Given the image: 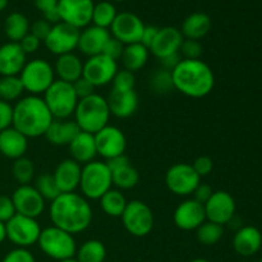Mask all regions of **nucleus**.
Segmentation results:
<instances>
[{
    "mask_svg": "<svg viewBox=\"0 0 262 262\" xmlns=\"http://www.w3.org/2000/svg\"><path fill=\"white\" fill-rule=\"evenodd\" d=\"M15 212L23 216L37 219L45 211V200L33 186H19L12 194Z\"/></svg>",
    "mask_w": 262,
    "mask_h": 262,
    "instance_id": "18",
    "label": "nucleus"
},
{
    "mask_svg": "<svg viewBox=\"0 0 262 262\" xmlns=\"http://www.w3.org/2000/svg\"><path fill=\"white\" fill-rule=\"evenodd\" d=\"M2 262H36L32 253L27 248H14L4 256Z\"/></svg>",
    "mask_w": 262,
    "mask_h": 262,
    "instance_id": "45",
    "label": "nucleus"
},
{
    "mask_svg": "<svg viewBox=\"0 0 262 262\" xmlns=\"http://www.w3.org/2000/svg\"><path fill=\"white\" fill-rule=\"evenodd\" d=\"M182 56H181V53H177V54H173V55H169V56H165V58L163 59H159V61H160V66L163 69H166V71L169 72H173L174 69L178 67V64L182 61Z\"/></svg>",
    "mask_w": 262,
    "mask_h": 262,
    "instance_id": "55",
    "label": "nucleus"
},
{
    "mask_svg": "<svg viewBox=\"0 0 262 262\" xmlns=\"http://www.w3.org/2000/svg\"><path fill=\"white\" fill-rule=\"evenodd\" d=\"M60 262H78L76 260V258H69V260H64V261H60Z\"/></svg>",
    "mask_w": 262,
    "mask_h": 262,
    "instance_id": "59",
    "label": "nucleus"
},
{
    "mask_svg": "<svg viewBox=\"0 0 262 262\" xmlns=\"http://www.w3.org/2000/svg\"><path fill=\"white\" fill-rule=\"evenodd\" d=\"M18 43H19L22 50L26 53V55H28V54H33L38 50V48L41 45V41L37 37H35L32 33H27Z\"/></svg>",
    "mask_w": 262,
    "mask_h": 262,
    "instance_id": "52",
    "label": "nucleus"
},
{
    "mask_svg": "<svg viewBox=\"0 0 262 262\" xmlns=\"http://www.w3.org/2000/svg\"><path fill=\"white\" fill-rule=\"evenodd\" d=\"M5 228L7 239L18 248H28L36 245L42 230L37 220L19 214H15L9 222L5 223Z\"/></svg>",
    "mask_w": 262,
    "mask_h": 262,
    "instance_id": "11",
    "label": "nucleus"
},
{
    "mask_svg": "<svg viewBox=\"0 0 262 262\" xmlns=\"http://www.w3.org/2000/svg\"><path fill=\"white\" fill-rule=\"evenodd\" d=\"M54 72L60 81L74 83L83 74V63L74 53L64 54L56 59Z\"/></svg>",
    "mask_w": 262,
    "mask_h": 262,
    "instance_id": "30",
    "label": "nucleus"
},
{
    "mask_svg": "<svg viewBox=\"0 0 262 262\" xmlns=\"http://www.w3.org/2000/svg\"><path fill=\"white\" fill-rule=\"evenodd\" d=\"M82 166L72 159H66L56 165L53 176L61 193H71L79 188Z\"/></svg>",
    "mask_w": 262,
    "mask_h": 262,
    "instance_id": "24",
    "label": "nucleus"
},
{
    "mask_svg": "<svg viewBox=\"0 0 262 262\" xmlns=\"http://www.w3.org/2000/svg\"><path fill=\"white\" fill-rule=\"evenodd\" d=\"M27 63V55L18 42L4 43L0 46V74L3 76H19Z\"/></svg>",
    "mask_w": 262,
    "mask_h": 262,
    "instance_id": "23",
    "label": "nucleus"
},
{
    "mask_svg": "<svg viewBox=\"0 0 262 262\" xmlns=\"http://www.w3.org/2000/svg\"><path fill=\"white\" fill-rule=\"evenodd\" d=\"M13 124V106L9 102L0 100V132Z\"/></svg>",
    "mask_w": 262,
    "mask_h": 262,
    "instance_id": "49",
    "label": "nucleus"
},
{
    "mask_svg": "<svg viewBox=\"0 0 262 262\" xmlns=\"http://www.w3.org/2000/svg\"><path fill=\"white\" fill-rule=\"evenodd\" d=\"M43 101L50 110L54 119H69L74 114L79 99L73 84L55 79L43 94Z\"/></svg>",
    "mask_w": 262,
    "mask_h": 262,
    "instance_id": "6",
    "label": "nucleus"
},
{
    "mask_svg": "<svg viewBox=\"0 0 262 262\" xmlns=\"http://www.w3.org/2000/svg\"><path fill=\"white\" fill-rule=\"evenodd\" d=\"M28 138L25 135L9 127L0 132V154L12 160L23 158L27 152Z\"/></svg>",
    "mask_w": 262,
    "mask_h": 262,
    "instance_id": "27",
    "label": "nucleus"
},
{
    "mask_svg": "<svg viewBox=\"0 0 262 262\" xmlns=\"http://www.w3.org/2000/svg\"><path fill=\"white\" fill-rule=\"evenodd\" d=\"M92 0H59L58 12L60 22L82 30L92 22Z\"/></svg>",
    "mask_w": 262,
    "mask_h": 262,
    "instance_id": "13",
    "label": "nucleus"
},
{
    "mask_svg": "<svg viewBox=\"0 0 262 262\" xmlns=\"http://www.w3.org/2000/svg\"><path fill=\"white\" fill-rule=\"evenodd\" d=\"M7 7H8V0H0V12H3Z\"/></svg>",
    "mask_w": 262,
    "mask_h": 262,
    "instance_id": "57",
    "label": "nucleus"
},
{
    "mask_svg": "<svg viewBox=\"0 0 262 262\" xmlns=\"http://www.w3.org/2000/svg\"><path fill=\"white\" fill-rule=\"evenodd\" d=\"M179 53L183 55V59H189V60H196V59L201 58L202 53H204V46L200 41L197 40H183V43L181 46Z\"/></svg>",
    "mask_w": 262,
    "mask_h": 262,
    "instance_id": "44",
    "label": "nucleus"
},
{
    "mask_svg": "<svg viewBox=\"0 0 262 262\" xmlns=\"http://www.w3.org/2000/svg\"><path fill=\"white\" fill-rule=\"evenodd\" d=\"M113 89L115 91H130V90H135L136 84V78L135 73L127 71V69H122L115 73L114 78L112 81Z\"/></svg>",
    "mask_w": 262,
    "mask_h": 262,
    "instance_id": "43",
    "label": "nucleus"
},
{
    "mask_svg": "<svg viewBox=\"0 0 262 262\" xmlns=\"http://www.w3.org/2000/svg\"><path fill=\"white\" fill-rule=\"evenodd\" d=\"M148 84H150L151 91L156 95H168L176 90L171 72L163 68H159L152 72L150 79H148Z\"/></svg>",
    "mask_w": 262,
    "mask_h": 262,
    "instance_id": "38",
    "label": "nucleus"
},
{
    "mask_svg": "<svg viewBox=\"0 0 262 262\" xmlns=\"http://www.w3.org/2000/svg\"><path fill=\"white\" fill-rule=\"evenodd\" d=\"M54 117L46 106L42 97L28 95L20 97L13 106V124L27 138H36L45 136L53 123Z\"/></svg>",
    "mask_w": 262,
    "mask_h": 262,
    "instance_id": "2",
    "label": "nucleus"
},
{
    "mask_svg": "<svg viewBox=\"0 0 262 262\" xmlns=\"http://www.w3.org/2000/svg\"><path fill=\"white\" fill-rule=\"evenodd\" d=\"M72 84H73V89H74V91H76L77 97H78L79 100L84 99V97L91 96L92 94H95V89H96L94 84L90 83V82L87 81L86 78H83V77H81L79 79H77V81Z\"/></svg>",
    "mask_w": 262,
    "mask_h": 262,
    "instance_id": "51",
    "label": "nucleus"
},
{
    "mask_svg": "<svg viewBox=\"0 0 262 262\" xmlns=\"http://www.w3.org/2000/svg\"><path fill=\"white\" fill-rule=\"evenodd\" d=\"M183 40L184 37L179 28L170 27V26L159 28V32L151 45L150 51L158 59H163L165 56L179 53Z\"/></svg>",
    "mask_w": 262,
    "mask_h": 262,
    "instance_id": "21",
    "label": "nucleus"
},
{
    "mask_svg": "<svg viewBox=\"0 0 262 262\" xmlns=\"http://www.w3.org/2000/svg\"><path fill=\"white\" fill-rule=\"evenodd\" d=\"M76 258L78 262H104L106 258V248L97 239H90L77 248Z\"/></svg>",
    "mask_w": 262,
    "mask_h": 262,
    "instance_id": "34",
    "label": "nucleus"
},
{
    "mask_svg": "<svg viewBox=\"0 0 262 262\" xmlns=\"http://www.w3.org/2000/svg\"><path fill=\"white\" fill-rule=\"evenodd\" d=\"M112 171L105 161H91L82 166L79 189L87 200H100L112 189Z\"/></svg>",
    "mask_w": 262,
    "mask_h": 262,
    "instance_id": "5",
    "label": "nucleus"
},
{
    "mask_svg": "<svg viewBox=\"0 0 262 262\" xmlns=\"http://www.w3.org/2000/svg\"><path fill=\"white\" fill-rule=\"evenodd\" d=\"M200 183H201V177L196 173L192 164H174L165 174L166 187L176 196H191Z\"/></svg>",
    "mask_w": 262,
    "mask_h": 262,
    "instance_id": "10",
    "label": "nucleus"
},
{
    "mask_svg": "<svg viewBox=\"0 0 262 262\" xmlns=\"http://www.w3.org/2000/svg\"><path fill=\"white\" fill-rule=\"evenodd\" d=\"M51 27L53 25L48 22L45 19H38L36 22H33V25L30 27V33H32L35 37H37L40 41H45V38L48 37V35L50 33Z\"/></svg>",
    "mask_w": 262,
    "mask_h": 262,
    "instance_id": "50",
    "label": "nucleus"
},
{
    "mask_svg": "<svg viewBox=\"0 0 262 262\" xmlns=\"http://www.w3.org/2000/svg\"><path fill=\"white\" fill-rule=\"evenodd\" d=\"M37 243L40 250L53 260L60 262L76 257L77 243L73 235L54 225L41 230Z\"/></svg>",
    "mask_w": 262,
    "mask_h": 262,
    "instance_id": "7",
    "label": "nucleus"
},
{
    "mask_svg": "<svg viewBox=\"0 0 262 262\" xmlns=\"http://www.w3.org/2000/svg\"><path fill=\"white\" fill-rule=\"evenodd\" d=\"M224 235V228L215 223L206 222L200 225L196 229V237L201 245L204 246H214L219 242Z\"/></svg>",
    "mask_w": 262,
    "mask_h": 262,
    "instance_id": "39",
    "label": "nucleus"
},
{
    "mask_svg": "<svg viewBox=\"0 0 262 262\" xmlns=\"http://www.w3.org/2000/svg\"><path fill=\"white\" fill-rule=\"evenodd\" d=\"M17 214L13 205L12 197L0 194V222L7 223Z\"/></svg>",
    "mask_w": 262,
    "mask_h": 262,
    "instance_id": "47",
    "label": "nucleus"
},
{
    "mask_svg": "<svg viewBox=\"0 0 262 262\" xmlns=\"http://www.w3.org/2000/svg\"><path fill=\"white\" fill-rule=\"evenodd\" d=\"M206 220L224 227L229 224L235 216V200L227 191H215L204 205Z\"/></svg>",
    "mask_w": 262,
    "mask_h": 262,
    "instance_id": "15",
    "label": "nucleus"
},
{
    "mask_svg": "<svg viewBox=\"0 0 262 262\" xmlns=\"http://www.w3.org/2000/svg\"><path fill=\"white\" fill-rule=\"evenodd\" d=\"M73 115L79 130L95 135L109 124L112 114L106 99L95 92L91 96L79 100Z\"/></svg>",
    "mask_w": 262,
    "mask_h": 262,
    "instance_id": "4",
    "label": "nucleus"
},
{
    "mask_svg": "<svg viewBox=\"0 0 262 262\" xmlns=\"http://www.w3.org/2000/svg\"><path fill=\"white\" fill-rule=\"evenodd\" d=\"M4 31L12 42H19L27 33H30V22L22 13H10L4 22Z\"/></svg>",
    "mask_w": 262,
    "mask_h": 262,
    "instance_id": "33",
    "label": "nucleus"
},
{
    "mask_svg": "<svg viewBox=\"0 0 262 262\" xmlns=\"http://www.w3.org/2000/svg\"><path fill=\"white\" fill-rule=\"evenodd\" d=\"M19 78L25 91L30 92V95L40 96L54 83L55 72L53 66L45 59H32L23 67Z\"/></svg>",
    "mask_w": 262,
    "mask_h": 262,
    "instance_id": "8",
    "label": "nucleus"
},
{
    "mask_svg": "<svg viewBox=\"0 0 262 262\" xmlns=\"http://www.w3.org/2000/svg\"><path fill=\"white\" fill-rule=\"evenodd\" d=\"M54 227L74 235L84 232L92 223V207L82 194L60 193L51 201L49 210Z\"/></svg>",
    "mask_w": 262,
    "mask_h": 262,
    "instance_id": "1",
    "label": "nucleus"
},
{
    "mask_svg": "<svg viewBox=\"0 0 262 262\" xmlns=\"http://www.w3.org/2000/svg\"><path fill=\"white\" fill-rule=\"evenodd\" d=\"M258 262H262V256H261V258H260V261H258Z\"/></svg>",
    "mask_w": 262,
    "mask_h": 262,
    "instance_id": "61",
    "label": "nucleus"
},
{
    "mask_svg": "<svg viewBox=\"0 0 262 262\" xmlns=\"http://www.w3.org/2000/svg\"><path fill=\"white\" fill-rule=\"evenodd\" d=\"M78 132L79 128L74 120L54 119L46 130L45 137L54 146H68Z\"/></svg>",
    "mask_w": 262,
    "mask_h": 262,
    "instance_id": "29",
    "label": "nucleus"
},
{
    "mask_svg": "<svg viewBox=\"0 0 262 262\" xmlns=\"http://www.w3.org/2000/svg\"><path fill=\"white\" fill-rule=\"evenodd\" d=\"M189 262H209V261L205 260V258H194V260H191Z\"/></svg>",
    "mask_w": 262,
    "mask_h": 262,
    "instance_id": "58",
    "label": "nucleus"
},
{
    "mask_svg": "<svg viewBox=\"0 0 262 262\" xmlns=\"http://www.w3.org/2000/svg\"><path fill=\"white\" fill-rule=\"evenodd\" d=\"M212 193H214V191H212L211 186H209L206 183H200L193 192V200H196L200 204L205 205L209 201Z\"/></svg>",
    "mask_w": 262,
    "mask_h": 262,
    "instance_id": "53",
    "label": "nucleus"
},
{
    "mask_svg": "<svg viewBox=\"0 0 262 262\" xmlns=\"http://www.w3.org/2000/svg\"><path fill=\"white\" fill-rule=\"evenodd\" d=\"M107 105H109L110 114L119 119H125L129 118L137 112L138 104V95L135 90L130 91H115L112 90L106 99Z\"/></svg>",
    "mask_w": 262,
    "mask_h": 262,
    "instance_id": "25",
    "label": "nucleus"
},
{
    "mask_svg": "<svg viewBox=\"0 0 262 262\" xmlns=\"http://www.w3.org/2000/svg\"><path fill=\"white\" fill-rule=\"evenodd\" d=\"M145 25L138 15L130 12L118 13L114 22L110 26L112 37L117 38L123 45L141 42Z\"/></svg>",
    "mask_w": 262,
    "mask_h": 262,
    "instance_id": "17",
    "label": "nucleus"
},
{
    "mask_svg": "<svg viewBox=\"0 0 262 262\" xmlns=\"http://www.w3.org/2000/svg\"><path fill=\"white\" fill-rule=\"evenodd\" d=\"M113 2H117V3H122V2H125V0H113Z\"/></svg>",
    "mask_w": 262,
    "mask_h": 262,
    "instance_id": "60",
    "label": "nucleus"
},
{
    "mask_svg": "<svg viewBox=\"0 0 262 262\" xmlns=\"http://www.w3.org/2000/svg\"><path fill=\"white\" fill-rule=\"evenodd\" d=\"M94 137L97 155L104 158L105 160H109L115 156L124 155L125 148H127V138L122 129L115 125L107 124L106 127L95 133Z\"/></svg>",
    "mask_w": 262,
    "mask_h": 262,
    "instance_id": "16",
    "label": "nucleus"
},
{
    "mask_svg": "<svg viewBox=\"0 0 262 262\" xmlns=\"http://www.w3.org/2000/svg\"><path fill=\"white\" fill-rule=\"evenodd\" d=\"M117 9L114 4L110 2H100L94 5V12H92V23L97 27L109 30L110 26L114 22L117 17Z\"/></svg>",
    "mask_w": 262,
    "mask_h": 262,
    "instance_id": "37",
    "label": "nucleus"
},
{
    "mask_svg": "<svg viewBox=\"0 0 262 262\" xmlns=\"http://www.w3.org/2000/svg\"><path fill=\"white\" fill-rule=\"evenodd\" d=\"M78 28L69 26L64 22H59L53 25L50 33L45 38L46 49L54 55H64V54L73 53L78 46L79 40Z\"/></svg>",
    "mask_w": 262,
    "mask_h": 262,
    "instance_id": "12",
    "label": "nucleus"
},
{
    "mask_svg": "<svg viewBox=\"0 0 262 262\" xmlns=\"http://www.w3.org/2000/svg\"><path fill=\"white\" fill-rule=\"evenodd\" d=\"M33 187L37 189V192L42 196V199L45 200V201H54V200L61 193V192L59 191L58 186H56L54 176L49 173L38 176L37 178H36L35 186Z\"/></svg>",
    "mask_w": 262,
    "mask_h": 262,
    "instance_id": "41",
    "label": "nucleus"
},
{
    "mask_svg": "<svg viewBox=\"0 0 262 262\" xmlns=\"http://www.w3.org/2000/svg\"><path fill=\"white\" fill-rule=\"evenodd\" d=\"M123 50H124V45H123L120 41H118L117 38L110 37L107 40L106 45H105L104 50H102V54L106 56H109L113 60L118 61L120 58H122Z\"/></svg>",
    "mask_w": 262,
    "mask_h": 262,
    "instance_id": "46",
    "label": "nucleus"
},
{
    "mask_svg": "<svg viewBox=\"0 0 262 262\" xmlns=\"http://www.w3.org/2000/svg\"><path fill=\"white\" fill-rule=\"evenodd\" d=\"M148 55H150V50L141 42H136L124 46L120 60L124 66V69L135 73V72L141 71L146 66Z\"/></svg>",
    "mask_w": 262,
    "mask_h": 262,
    "instance_id": "32",
    "label": "nucleus"
},
{
    "mask_svg": "<svg viewBox=\"0 0 262 262\" xmlns=\"http://www.w3.org/2000/svg\"><path fill=\"white\" fill-rule=\"evenodd\" d=\"M7 239V228H5V223L0 222V243H3Z\"/></svg>",
    "mask_w": 262,
    "mask_h": 262,
    "instance_id": "56",
    "label": "nucleus"
},
{
    "mask_svg": "<svg viewBox=\"0 0 262 262\" xmlns=\"http://www.w3.org/2000/svg\"><path fill=\"white\" fill-rule=\"evenodd\" d=\"M120 217L125 230L135 237H146L154 228L152 210L140 200L128 202Z\"/></svg>",
    "mask_w": 262,
    "mask_h": 262,
    "instance_id": "9",
    "label": "nucleus"
},
{
    "mask_svg": "<svg viewBox=\"0 0 262 262\" xmlns=\"http://www.w3.org/2000/svg\"><path fill=\"white\" fill-rule=\"evenodd\" d=\"M174 89L192 99H202L211 94L215 86V74L209 64L201 59H182L171 72Z\"/></svg>",
    "mask_w": 262,
    "mask_h": 262,
    "instance_id": "3",
    "label": "nucleus"
},
{
    "mask_svg": "<svg viewBox=\"0 0 262 262\" xmlns=\"http://www.w3.org/2000/svg\"><path fill=\"white\" fill-rule=\"evenodd\" d=\"M117 72V61L104 54H100V55L91 56L84 61L82 77L86 78L95 87H102L112 83Z\"/></svg>",
    "mask_w": 262,
    "mask_h": 262,
    "instance_id": "14",
    "label": "nucleus"
},
{
    "mask_svg": "<svg viewBox=\"0 0 262 262\" xmlns=\"http://www.w3.org/2000/svg\"><path fill=\"white\" fill-rule=\"evenodd\" d=\"M112 171L113 186L119 189H132L140 182V173L135 166L130 165L128 156L120 155L105 161Z\"/></svg>",
    "mask_w": 262,
    "mask_h": 262,
    "instance_id": "20",
    "label": "nucleus"
},
{
    "mask_svg": "<svg viewBox=\"0 0 262 262\" xmlns=\"http://www.w3.org/2000/svg\"><path fill=\"white\" fill-rule=\"evenodd\" d=\"M192 166L196 170V173L202 178V177H206L211 173L212 169H214V161L209 156H199L192 163Z\"/></svg>",
    "mask_w": 262,
    "mask_h": 262,
    "instance_id": "48",
    "label": "nucleus"
},
{
    "mask_svg": "<svg viewBox=\"0 0 262 262\" xmlns=\"http://www.w3.org/2000/svg\"><path fill=\"white\" fill-rule=\"evenodd\" d=\"M71 159L78 163L79 165H86L95 160L97 155L96 143H95L94 135L79 130L78 135L73 138L68 145Z\"/></svg>",
    "mask_w": 262,
    "mask_h": 262,
    "instance_id": "28",
    "label": "nucleus"
},
{
    "mask_svg": "<svg viewBox=\"0 0 262 262\" xmlns=\"http://www.w3.org/2000/svg\"><path fill=\"white\" fill-rule=\"evenodd\" d=\"M25 92L19 76H3L0 78V100L5 102L18 101Z\"/></svg>",
    "mask_w": 262,
    "mask_h": 262,
    "instance_id": "36",
    "label": "nucleus"
},
{
    "mask_svg": "<svg viewBox=\"0 0 262 262\" xmlns=\"http://www.w3.org/2000/svg\"><path fill=\"white\" fill-rule=\"evenodd\" d=\"M33 5L42 13L43 19L48 20L50 25H56L60 22L58 12L59 0H32Z\"/></svg>",
    "mask_w": 262,
    "mask_h": 262,
    "instance_id": "42",
    "label": "nucleus"
},
{
    "mask_svg": "<svg viewBox=\"0 0 262 262\" xmlns=\"http://www.w3.org/2000/svg\"><path fill=\"white\" fill-rule=\"evenodd\" d=\"M127 200L124 194L118 189H109L104 196L100 199V206L102 211L110 217H120L127 206Z\"/></svg>",
    "mask_w": 262,
    "mask_h": 262,
    "instance_id": "35",
    "label": "nucleus"
},
{
    "mask_svg": "<svg viewBox=\"0 0 262 262\" xmlns=\"http://www.w3.org/2000/svg\"><path fill=\"white\" fill-rule=\"evenodd\" d=\"M262 247V234L252 225L241 227L233 237V248L242 257L256 255Z\"/></svg>",
    "mask_w": 262,
    "mask_h": 262,
    "instance_id": "26",
    "label": "nucleus"
},
{
    "mask_svg": "<svg viewBox=\"0 0 262 262\" xmlns=\"http://www.w3.org/2000/svg\"><path fill=\"white\" fill-rule=\"evenodd\" d=\"M158 32L159 28L155 27V26H145V30H143L142 32V37H141V43L150 50L151 45H152Z\"/></svg>",
    "mask_w": 262,
    "mask_h": 262,
    "instance_id": "54",
    "label": "nucleus"
},
{
    "mask_svg": "<svg viewBox=\"0 0 262 262\" xmlns=\"http://www.w3.org/2000/svg\"><path fill=\"white\" fill-rule=\"evenodd\" d=\"M110 37L112 36H110L109 30H105V28L97 27L94 25L87 26L79 32L77 49L87 58L100 55V54H102V50H104L105 45Z\"/></svg>",
    "mask_w": 262,
    "mask_h": 262,
    "instance_id": "22",
    "label": "nucleus"
},
{
    "mask_svg": "<svg viewBox=\"0 0 262 262\" xmlns=\"http://www.w3.org/2000/svg\"><path fill=\"white\" fill-rule=\"evenodd\" d=\"M211 30V18L202 12L189 14L182 23L181 32L188 40L200 41Z\"/></svg>",
    "mask_w": 262,
    "mask_h": 262,
    "instance_id": "31",
    "label": "nucleus"
},
{
    "mask_svg": "<svg viewBox=\"0 0 262 262\" xmlns=\"http://www.w3.org/2000/svg\"><path fill=\"white\" fill-rule=\"evenodd\" d=\"M12 174L13 178L19 183V186L30 184L35 177V165H33L32 160L25 158V156L14 160L12 166Z\"/></svg>",
    "mask_w": 262,
    "mask_h": 262,
    "instance_id": "40",
    "label": "nucleus"
},
{
    "mask_svg": "<svg viewBox=\"0 0 262 262\" xmlns=\"http://www.w3.org/2000/svg\"><path fill=\"white\" fill-rule=\"evenodd\" d=\"M173 220L177 228L181 230L184 232L196 230L200 225L206 222L204 205L193 199L184 200L177 206L173 214Z\"/></svg>",
    "mask_w": 262,
    "mask_h": 262,
    "instance_id": "19",
    "label": "nucleus"
}]
</instances>
